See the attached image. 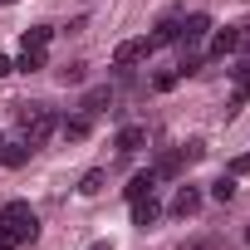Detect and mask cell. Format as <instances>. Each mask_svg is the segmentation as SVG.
<instances>
[{
    "label": "cell",
    "mask_w": 250,
    "mask_h": 250,
    "mask_svg": "<svg viewBox=\"0 0 250 250\" xmlns=\"http://www.w3.org/2000/svg\"><path fill=\"white\" fill-rule=\"evenodd\" d=\"M0 230H5L15 245H25V240L40 235V211L30 201H5V206H0Z\"/></svg>",
    "instance_id": "1"
},
{
    "label": "cell",
    "mask_w": 250,
    "mask_h": 250,
    "mask_svg": "<svg viewBox=\"0 0 250 250\" xmlns=\"http://www.w3.org/2000/svg\"><path fill=\"white\" fill-rule=\"evenodd\" d=\"M20 128H25V143H30V147H44L49 133L59 128V118H54V108H44V103H25V108H20Z\"/></svg>",
    "instance_id": "2"
},
{
    "label": "cell",
    "mask_w": 250,
    "mask_h": 250,
    "mask_svg": "<svg viewBox=\"0 0 250 250\" xmlns=\"http://www.w3.org/2000/svg\"><path fill=\"white\" fill-rule=\"evenodd\" d=\"M157 44H152V35L147 40H128V44H118V54H113V64L118 69H128V64H138V59H147Z\"/></svg>",
    "instance_id": "3"
},
{
    "label": "cell",
    "mask_w": 250,
    "mask_h": 250,
    "mask_svg": "<svg viewBox=\"0 0 250 250\" xmlns=\"http://www.w3.org/2000/svg\"><path fill=\"white\" fill-rule=\"evenodd\" d=\"M240 49V30L230 25V30H216V40H211V59H226V54H235Z\"/></svg>",
    "instance_id": "4"
},
{
    "label": "cell",
    "mask_w": 250,
    "mask_h": 250,
    "mask_svg": "<svg viewBox=\"0 0 250 250\" xmlns=\"http://www.w3.org/2000/svg\"><path fill=\"white\" fill-rule=\"evenodd\" d=\"M206 30H211V15H187V20H182V35H177V40H182V44H196V40H201Z\"/></svg>",
    "instance_id": "5"
},
{
    "label": "cell",
    "mask_w": 250,
    "mask_h": 250,
    "mask_svg": "<svg viewBox=\"0 0 250 250\" xmlns=\"http://www.w3.org/2000/svg\"><path fill=\"white\" fill-rule=\"evenodd\" d=\"M157 216H162V206H157L152 196H138V201H133V226H143V230H147Z\"/></svg>",
    "instance_id": "6"
},
{
    "label": "cell",
    "mask_w": 250,
    "mask_h": 250,
    "mask_svg": "<svg viewBox=\"0 0 250 250\" xmlns=\"http://www.w3.org/2000/svg\"><path fill=\"white\" fill-rule=\"evenodd\" d=\"M30 143H0V162H5V167H25L30 162Z\"/></svg>",
    "instance_id": "7"
},
{
    "label": "cell",
    "mask_w": 250,
    "mask_h": 250,
    "mask_svg": "<svg viewBox=\"0 0 250 250\" xmlns=\"http://www.w3.org/2000/svg\"><path fill=\"white\" fill-rule=\"evenodd\" d=\"M152 187H157V177H152V172H138L128 187H123V196H128V201H138V196H152Z\"/></svg>",
    "instance_id": "8"
},
{
    "label": "cell",
    "mask_w": 250,
    "mask_h": 250,
    "mask_svg": "<svg viewBox=\"0 0 250 250\" xmlns=\"http://www.w3.org/2000/svg\"><path fill=\"white\" fill-rule=\"evenodd\" d=\"M196 206H201V191H196V187H182V191H177V201H172V211H177V216H196Z\"/></svg>",
    "instance_id": "9"
},
{
    "label": "cell",
    "mask_w": 250,
    "mask_h": 250,
    "mask_svg": "<svg viewBox=\"0 0 250 250\" xmlns=\"http://www.w3.org/2000/svg\"><path fill=\"white\" fill-rule=\"evenodd\" d=\"M147 143V128H138V123H133V128H123L118 133V152H138Z\"/></svg>",
    "instance_id": "10"
},
{
    "label": "cell",
    "mask_w": 250,
    "mask_h": 250,
    "mask_svg": "<svg viewBox=\"0 0 250 250\" xmlns=\"http://www.w3.org/2000/svg\"><path fill=\"white\" fill-rule=\"evenodd\" d=\"M177 35H182V20H177V15H162V20H157V35H152V44H172Z\"/></svg>",
    "instance_id": "11"
},
{
    "label": "cell",
    "mask_w": 250,
    "mask_h": 250,
    "mask_svg": "<svg viewBox=\"0 0 250 250\" xmlns=\"http://www.w3.org/2000/svg\"><path fill=\"white\" fill-rule=\"evenodd\" d=\"M49 40H54V30H49V25H35V30H25L20 49H49Z\"/></svg>",
    "instance_id": "12"
},
{
    "label": "cell",
    "mask_w": 250,
    "mask_h": 250,
    "mask_svg": "<svg viewBox=\"0 0 250 250\" xmlns=\"http://www.w3.org/2000/svg\"><path fill=\"white\" fill-rule=\"evenodd\" d=\"M182 162H187L182 152H167V157H157V167H152V177H177V172H182Z\"/></svg>",
    "instance_id": "13"
},
{
    "label": "cell",
    "mask_w": 250,
    "mask_h": 250,
    "mask_svg": "<svg viewBox=\"0 0 250 250\" xmlns=\"http://www.w3.org/2000/svg\"><path fill=\"white\" fill-rule=\"evenodd\" d=\"M103 182H108V177L93 167V172H83V177H79V191H83V196H98V191H103Z\"/></svg>",
    "instance_id": "14"
},
{
    "label": "cell",
    "mask_w": 250,
    "mask_h": 250,
    "mask_svg": "<svg viewBox=\"0 0 250 250\" xmlns=\"http://www.w3.org/2000/svg\"><path fill=\"white\" fill-rule=\"evenodd\" d=\"M15 69H25V74L44 69V49H20V64H15Z\"/></svg>",
    "instance_id": "15"
},
{
    "label": "cell",
    "mask_w": 250,
    "mask_h": 250,
    "mask_svg": "<svg viewBox=\"0 0 250 250\" xmlns=\"http://www.w3.org/2000/svg\"><path fill=\"white\" fill-rule=\"evenodd\" d=\"M108 98H113L108 88H88V93H83V113H103V103H108Z\"/></svg>",
    "instance_id": "16"
},
{
    "label": "cell",
    "mask_w": 250,
    "mask_h": 250,
    "mask_svg": "<svg viewBox=\"0 0 250 250\" xmlns=\"http://www.w3.org/2000/svg\"><path fill=\"white\" fill-rule=\"evenodd\" d=\"M245 98H250V64H240V69H235V108H240Z\"/></svg>",
    "instance_id": "17"
},
{
    "label": "cell",
    "mask_w": 250,
    "mask_h": 250,
    "mask_svg": "<svg viewBox=\"0 0 250 250\" xmlns=\"http://www.w3.org/2000/svg\"><path fill=\"white\" fill-rule=\"evenodd\" d=\"M59 128H64V138H74V143H79V138H88V118H64Z\"/></svg>",
    "instance_id": "18"
},
{
    "label": "cell",
    "mask_w": 250,
    "mask_h": 250,
    "mask_svg": "<svg viewBox=\"0 0 250 250\" xmlns=\"http://www.w3.org/2000/svg\"><path fill=\"white\" fill-rule=\"evenodd\" d=\"M211 196H216V201H230V196H235V177L226 172V177H221V182L211 187Z\"/></svg>",
    "instance_id": "19"
},
{
    "label": "cell",
    "mask_w": 250,
    "mask_h": 250,
    "mask_svg": "<svg viewBox=\"0 0 250 250\" xmlns=\"http://www.w3.org/2000/svg\"><path fill=\"white\" fill-rule=\"evenodd\" d=\"M177 79H182V74H177V69H162V74H157V79H152V83H157V88H162V93H167V88H177Z\"/></svg>",
    "instance_id": "20"
},
{
    "label": "cell",
    "mask_w": 250,
    "mask_h": 250,
    "mask_svg": "<svg viewBox=\"0 0 250 250\" xmlns=\"http://www.w3.org/2000/svg\"><path fill=\"white\" fill-rule=\"evenodd\" d=\"M59 79H64V83H83V64H69V69H59Z\"/></svg>",
    "instance_id": "21"
},
{
    "label": "cell",
    "mask_w": 250,
    "mask_h": 250,
    "mask_svg": "<svg viewBox=\"0 0 250 250\" xmlns=\"http://www.w3.org/2000/svg\"><path fill=\"white\" fill-rule=\"evenodd\" d=\"M182 157H187V162H201V157H206V143H187Z\"/></svg>",
    "instance_id": "22"
},
{
    "label": "cell",
    "mask_w": 250,
    "mask_h": 250,
    "mask_svg": "<svg viewBox=\"0 0 250 250\" xmlns=\"http://www.w3.org/2000/svg\"><path fill=\"white\" fill-rule=\"evenodd\" d=\"M240 172H250V152H245V157H235V162H230V177H240Z\"/></svg>",
    "instance_id": "23"
},
{
    "label": "cell",
    "mask_w": 250,
    "mask_h": 250,
    "mask_svg": "<svg viewBox=\"0 0 250 250\" xmlns=\"http://www.w3.org/2000/svg\"><path fill=\"white\" fill-rule=\"evenodd\" d=\"M5 74H15V64H10L5 54H0V79H5Z\"/></svg>",
    "instance_id": "24"
},
{
    "label": "cell",
    "mask_w": 250,
    "mask_h": 250,
    "mask_svg": "<svg viewBox=\"0 0 250 250\" xmlns=\"http://www.w3.org/2000/svg\"><path fill=\"white\" fill-rule=\"evenodd\" d=\"M0 250H15V240H10V235H5V230H0Z\"/></svg>",
    "instance_id": "25"
},
{
    "label": "cell",
    "mask_w": 250,
    "mask_h": 250,
    "mask_svg": "<svg viewBox=\"0 0 250 250\" xmlns=\"http://www.w3.org/2000/svg\"><path fill=\"white\" fill-rule=\"evenodd\" d=\"M88 250H113V245H108V240H93V245H88Z\"/></svg>",
    "instance_id": "26"
},
{
    "label": "cell",
    "mask_w": 250,
    "mask_h": 250,
    "mask_svg": "<svg viewBox=\"0 0 250 250\" xmlns=\"http://www.w3.org/2000/svg\"><path fill=\"white\" fill-rule=\"evenodd\" d=\"M245 245H250V230H245Z\"/></svg>",
    "instance_id": "27"
},
{
    "label": "cell",
    "mask_w": 250,
    "mask_h": 250,
    "mask_svg": "<svg viewBox=\"0 0 250 250\" xmlns=\"http://www.w3.org/2000/svg\"><path fill=\"white\" fill-rule=\"evenodd\" d=\"M5 5H15V0H5Z\"/></svg>",
    "instance_id": "28"
},
{
    "label": "cell",
    "mask_w": 250,
    "mask_h": 250,
    "mask_svg": "<svg viewBox=\"0 0 250 250\" xmlns=\"http://www.w3.org/2000/svg\"><path fill=\"white\" fill-rule=\"evenodd\" d=\"M0 143H5V138H0Z\"/></svg>",
    "instance_id": "29"
}]
</instances>
